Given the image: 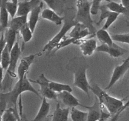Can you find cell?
I'll use <instances>...</instances> for the list:
<instances>
[{"mask_svg":"<svg viewBox=\"0 0 129 121\" xmlns=\"http://www.w3.org/2000/svg\"><path fill=\"white\" fill-rule=\"evenodd\" d=\"M30 79L27 77H25L23 79H18L15 85L11 90L3 93L1 92L0 95V107H1V115L8 108H12L17 111L16 109V102L18 98L23 93L25 92H30L40 97L39 91L35 89L31 85Z\"/></svg>","mask_w":129,"mask_h":121,"instance_id":"6da1fadb","label":"cell"},{"mask_svg":"<svg viewBox=\"0 0 129 121\" xmlns=\"http://www.w3.org/2000/svg\"><path fill=\"white\" fill-rule=\"evenodd\" d=\"M90 90L95 95L100 103L107 108L108 113L111 115L116 114L120 110H123L127 108L126 105L123 103V100L113 97L107 93L106 90L102 89L97 84L91 86Z\"/></svg>","mask_w":129,"mask_h":121,"instance_id":"7a4b0ae2","label":"cell"},{"mask_svg":"<svg viewBox=\"0 0 129 121\" xmlns=\"http://www.w3.org/2000/svg\"><path fill=\"white\" fill-rule=\"evenodd\" d=\"M77 12L75 20L78 23L83 24L89 30L91 35H96V30L93 25L91 18V5L88 0H78L76 2Z\"/></svg>","mask_w":129,"mask_h":121,"instance_id":"3957f363","label":"cell"},{"mask_svg":"<svg viewBox=\"0 0 129 121\" xmlns=\"http://www.w3.org/2000/svg\"><path fill=\"white\" fill-rule=\"evenodd\" d=\"M20 55H21V49H20L18 42H16L11 51V59H10L9 68L6 71L5 77L1 81V84H1V89L4 87L5 90L7 88L11 87V84H12L10 83V81L12 82L11 79L18 76V75H16L15 73V69H16L17 63L18 61Z\"/></svg>","mask_w":129,"mask_h":121,"instance_id":"277c9868","label":"cell"},{"mask_svg":"<svg viewBox=\"0 0 129 121\" xmlns=\"http://www.w3.org/2000/svg\"><path fill=\"white\" fill-rule=\"evenodd\" d=\"M78 23V22L75 20L74 17L66 18L65 16L62 26L60 31L51 40H49L47 44L44 45L42 51H51L52 50L56 48V47L60 43V42L65 38L66 35L68 32V31L73 28Z\"/></svg>","mask_w":129,"mask_h":121,"instance_id":"5b68a950","label":"cell"},{"mask_svg":"<svg viewBox=\"0 0 129 121\" xmlns=\"http://www.w3.org/2000/svg\"><path fill=\"white\" fill-rule=\"evenodd\" d=\"M30 79V81L31 83H36L40 85V89H39V93L40 95L42 96L44 98H47L49 100H57L58 95L56 92L53 91L49 86V79L46 78L44 74H41L39 76V78L36 80H32Z\"/></svg>","mask_w":129,"mask_h":121,"instance_id":"8992f818","label":"cell"},{"mask_svg":"<svg viewBox=\"0 0 129 121\" xmlns=\"http://www.w3.org/2000/svg\"><path fill=\"white\" fill-rule=\"evenodd\" d=\"M74 84L89 97L91 86L87 78L86 67H81L76 71L74 74Z\"/></svg>","mask_w":129,"mask_h":121,"instance_id":"52a82bcc","label":"cell"},{"mask_svg":"<svg viewBox=\"0 0 129 121\" xmlns=\"http://www.w3.org/2000/svg\"><path fill=\"white\" fill-rule=\"evenodd\" d=\"M128 69L129 57L126 59L122 64L117 66L115 68L113 73H112V77H111L110 81L107 86L105 88V90H108V89L112 88L113 86L124 76V74L127 73Z\"/></svg>","mask_w":129,"mask_h":121,"instance_id":"ba28073f","label":"cell"},{"mask_svg":"<svg viewBox=\"0 0 129 121\" xmlns=\"http://www.w3.org/2000/svg\"><path fill=\"white\" fill-rule=\"evenodd\" d=\"M58 98H59V99L62 101V102L65 105L68 106V107L73 108V107L81 106V107H83L84 108H87V109L89 108V106H86L81 104L78 100V98L72 94L71 92L64 91V92H61V93H59Z\"/></svg>","mask_w":129,"mask_h":121,"instance_id":"9c48e42d","label":"cell"},{"mask_svg":"<svg viewBox=\"0 0 129 121\" xmlns=\"http://www.w3.org/2000/svg\"><path fill=\"white\" fill-rule=\"evenodd\" d=\"M96 52H105L109 54L113 57H119L127 52V50L117 45L116 46H109L107 44H102L96 48Z\"/></svg>","mask_w":129,"mask_h":121,"instance_id":"30bf717a","label":"cell"},{"mask_svg":"<svg viewBox=\"0 0 129 121\" xmlns=\"http://www.w3.org/2000/svg\"><path fill=\"white\" fill-rule=\"evenodd\" d=\"M41 3L40 0H30L19 2L16 16H28L30 12L35 8L40 5Z\"/></svg>","mask_w":129,"mask_h":121,"instance_id":"8fae6325","label":"cell"},{"mask_svg":"<svg viewBox=\"0 0 129 121\" xmlns=\"http://www.w3.org/2000/svg\"><path fill=\"white\" fill-rule=\"evenodd\" d=\"M35 57V55L31 54V55H29L22 58L20 60V64H19L17 69V75L19 79H23L26 76V73H27L30 66L34 62Z\"/></svg>","mask_w":129,"mask_h":121,"instance_id":"7c38bea8","label":"cell"},{"mask_svg":"<svg viewBox=\"0 0 129 121\" xmlns=\"http://www.w3.org/2000/svg\"><path fill=\"white\" fill-rule=\"evenodd\" d=\"M79 47L84 55L90 56L96 51L97 48V42L94 38L83 40L81 39L79 41Z\"/></svg>","mask_w":129,"mask_h":121,"instance_id":"4fadbf2b","label":"cell"},{"mask_svg":"<svg viewBox=\"0 0 129 121\" xmlns=\"http://www.w3.org/2000/svg\"><path fill=\"white\" fill-rule=\"evenodd\" d=\"M103 107L100 103L98 98L96 97L95 101L93 106H89L88 108V121H98L102 117Z\"/></svg>","mask_w":129,"mask_h":121,"instance_id":"5bb4252c","label":"cell"},{"mask_svg":"<svg viewBox=\"0 0 129 121\" xmlns=\"http://www.w3.org/2000/svg\"><path fill=\"white\" fill-rule=\"evenodd\" d=\"M41 16L45 20H49L59 26L63 24L65 16H61L50 8H45L41 12Z\"/></svg>","mask_w":129,"mask_h":121,"instance_id":"9a60e30c","label":"cell"},{"mask_svg":"<svg viewBox=\"0 0 129 121\" xmlns=\"http://www.w3.org/2000/svg\"><path fill=\"white\" fill-rule=\"evenodd\" d=\"M89 35H91L89 29L81 23H78L69 34V37L76 38L78 40L83 39Z\"/></svg>","mask_w":129,"mask_h":121,"instance_id":"2e32d148","label":"cell"},{"mask_svg":"<svg viewBox=\"0 0 129 121\" xmlns=\"http://www.w3.org/2000/svg\"><path fill=\"white\" fill-rule=\"evenodd\" d=\"M70 114L69 108H62L60 106V103L57 102L56 108L52 115V121H68L69 115Z\"/></svg>","mask_w":129,"mask_h":121,"instance_id":"e0dca14e","label":"cell"},{"mask_svg":"<svg viewBox=\"0 0 129 121\" xmlns=\"http://www.w3.org/2000/svg\"><path fill=\"white\" fill-rule=\"evenodd\" d=\"M8 0H1V7H0V24L1 30L3 32L4 30L9 27V13L6 7V4Z\"/></svg>","mask_w":129,"mask_h":121,"instance_id":"ac0fdd59","label":"cell"},{"mask_svg":"<svg viewBox=\"0 0 129 121\" xmlns=\"http://www.w3.org/2000/svg\"><path fill=\"white\" fill-rule=\"evenodd\" d=\"M50 109V103L47 101V98L43 97L42 102L40 108H39L36 116L31 121H43L49 114Z\"/></svg>","mask_w":129,"mask_h":121,"instance_id":"d6986e66","label":"cell"},{"mask_svg":"<svg viewBox=\"0 0 129 121\" xmlns=\"http://www.w3.org/2000/svg\"><path fill=\"white\" fill-rule=\"evenodd\" d=\"M28 16H16L10 21L9 27L15 30L18 34H20L21 28L28 23Z\"/></svg>","mask_w":129,"mask_h":121,"instance_id":"ffe728a7","label":"cell"},{"mask_svg":"<svg viewBox=\"0 0 129 121\" xmlns=\"http://www.w3.org/2000/svg\"><path fill=\"white\" fill-rule=\"evenodd\" d=\"M42 8V3H41L40 5L35 8L30 13V16H29V20L28 21V23L29 26H30V29H31V30L33 32H34V30H35V27H36L38 21H39Z\"/></svg>","mask_w":129,"mask_h":121,"instance_id":"44dd1931","label":"cell"},{"mask_svg":"<svg viewBox=\"0 0 129 121\" xmlns=\"http://www.w3.org/2000/svg\"><path fill=\"white\" fill-rule=\"evenodd\" d=\"M96 37L97 39L102 43V44H107L109 46H116L117 44L113 42V40L112 39L111 35H110L107 30H104L101 28L97 30L96 32Z\"/></svg>","mask_w":129,"mask_h":121,"instance_id":"7402d4cb","label":"cell"},{"mask_svg":"<svg viewBox=\"0 0 129 121\" xmlns=\"http://www.w3.org/2000/svg\"><path fill=\"white\" fill-rule=\"evenodd\" d=\"M46 3L49 8L61 15L64 11L65 3L63 0H43Z\"/></svg>","mask_w":129,"mask_h":121,"instance_id":"603a6c76","label":"cell"},{"mask_svg":"<svg viewBox=\"0 0 129 121\" xmlns=\"http://www.w3.org/2000/svg\"><path fill=\"white\" fill-rule=\"evenodd\" d=\"M17 34H18L13 29L10 28V27L6 28V30L5 31V37L6 42V45L10 52L11 51L15 43L16 42V39Z\"/></svg>","mask_w":129,"mask_h":121,"instance_id":"cb8c5ba5","label":"cell"},{"mask_svg":"<svg viewBox=\"0 0 129 121\" xmlns=\"http://www.w3.org/2000/svg\"><path fill=\"white\" fill-rule=\"evenodd\" d=\"M11 59V52L9 50L7 45L1 50V69L6 71L9 68Z\"/></svg>","mask_w":129,"mask_h":121,"instance_id":"d4e9b609","label":"cell"},{"mask_svg":"<svg viewBox=\"0 0 129 121\" xmlns=\"http://www.w3.org/2000/svg\"><path fill=\"white\" fill-rule=\"evenodd\" d=\"M1 121H21L18 111L12 108L6 109L1 115Z\"/></svg>","mask_w":129,"mask_h":121,"instance_id":"484cf974","label":"cell"},{"mask_svg":"<svg viewBox=\"0 0 129 121\" xmlns=\"http://www.w3.org/2000/svg\"><path fill=\"white\" fill-rule=\"evenodd\" d=\"M88 112L79 110L76 107H73L70 110L72 121H88Z\"/></svg>","mask_w":129,"mask_h":121,"instance_id":"4316f807","label":"cell"},{"mask_svg":"<svg viewBox=\"0 0 129 121\" xmlns=\"http://www.w3.org/2000/svg\"><path fill=\"white\" fill-rule=\"evenodd\" d=\"M49 86L53 91L55 92L56 93H61L64 91L69 92H73V89L69 84H63V83H57V82L49 80Z\"/></svg>","mask_w":129,"mask_h":121,"instance_id":"83f0119b","label":"cell"},{"mask_svg":"<svg viewBox=\"0 0 129 121\" xmlns=\"http://www.w3.org/2000/svg\"><path fill=\"white\" fill-rule=\"evenodd\" d=\"M107 8L110 10L112 12L117 13L120 14H127L129 9L127 8L125 6H123L122 3H118L112 1L108 3L107 5H105Z\"/></svg>","mask_w":129,"mask_h":121,"instance_id":"f1b7e54d","label":"cell"},{"mask_svg":"<svg viewBox=\"0 0 129 121\" xmlns=\"http://www.w3.org/2000/svg\"><path fill=\"white\" fill-rule=\"evenodd\" d=\"M33 32L30 29L28 23H26L21 28L20 31V34L22 37L24 43H27L31 40L33 37Z\"/></svg>","mask_w":129,"mask_h":121,"instance_id":"f546056e","label":"cell"},{"mask_svg":"<svg viewBox=\"0 0 129 121\" xmlns=\"http://www.w3.org/2000/svg\"><path fill=\"white\" fill-rule=\"evenodd\" d=\"M79 40H78L76 38L70 37L69 39H65L64 38L63 40H62L60 42V43L58 44L55 49H56V50H59V49H62V48L68 46L70 44H77V45H78Z\"/></svg>","mask_w":129,"mask_h":121,"instance_id":"4dcf8cb0","label":"cell"},{"mask_svg":"<svg viewBox=\"0 0 129 121\" xmlns=\"http://www.w3.org/2000/svg\"><path fill=\"white\" fill-rule=\"evenodd\" d=\"M6 7L11 18H15L16 16V13H17L18 4L15 3L12 1H8L6 4Z\"/></svg>","mask_w":129,"mask_h":121,"instance_id":"1f68e13d","label":"cell"},{"mask_svg":"<svg viewBox=\"0 0 129 121\" xmlns=\"http://www.w3.org/2000/svg\"><path fill=\"white\" fill-rule=\"evenodd\" d=\"M120 15L119 13H117L115 12H111V13L108 16V17L106 19V22L105 23L104 26H103L102 28L104 29V30H107L115 21L117 20V19L118 18V16Z\"/></svg>","mask_w":129,"mask_h":121,"instance_id":"d6a6232c","label":"cell"},{"mask_svg":"<svg viewBox=\"0 0 129 121\" xmlns=\"http://www.w3.org/2000/svg\"><path fill=\"white\" fill-rule=\"evenodd\" d=\"M113 41L123 43L129 45V34H112L111 35Z\"/></svg>","mask_w":129,"mask_h":121,"instance_id":"836d02e7","label":"cell"},{"mask_svg":"<svg viewBox=\"0 0 129 121\" xmlns=\"http://www.w3.org/2000/svg\"><path fill=\"white\" fill-rule=\"evenodd\" d=\"M103 1L109 3L110 2L111 0H93L92 1L91 6V13L92 15H96L98 14V11L100 10V4Z\"/></svg>","mask_w":129,"mask_h":121,"instance_id":"e575fe53","label":"cell"},{"mask_svg":"<svg viewBox=\"0 0 129 121\" xmlns=\"http://www.w3.org/2000/svg\"><path fill=\"white\" fill-rule=\"evenodd\" d=\"M101 11V15L100 17V20H98V21L97 22V25H99L100 23H101L103 20H104L105 19H107V18L108 17V15L111 13L112 11L110 10H108L107 8L106 5H103V6H101L100 10Z\"/></svg>","mask_w":129,"mask_h":121,"instance_id":"d590c367","label":"cell"},{"mask_svg":"<svg viewBox=\"0 0 129 121\" xmlns=\"http://www.w3.org/2000/svg\"><path fill=\"white\" fill-rule=\"evenodd\" d=\"M0 43H1V50H2L6 45V40H5V32H1Z\"/></svg>","mask_w":129,"mask_h":121,"instance_id":"8d00e7d4","label":"cell"},{"mask_svg":"<svg viewBox=\"0 0 129 121\" xmlns=\"http://www.w3.org/2000/svg\"><path fill=\"white\" fill-rule=\"evenodd\" d=\"M112 116V115H111L110 113H106V112H103H103H102V118H101L100 120H98V121H106L107 120H108V118H110Z\"/></svg>","mask_w":129,"mask_h":121,"instance_id":"74e56055","label":"cell"},{"mask_svg":"<svg viewBox=\"0 0 129 121\" xmlns=\"http://www.w3.org/2000/svg\"><path fill=\"white\" fill-rule=\"evenodd\" d=\"M122 111H123V110L119 111V112H117V113H116V114H115V115H112V117H110V118H109L108 120H106V121H116L117 120V118H118V116H119V115L120 114V113L122 112Z\"/></svg>","mask_w":129,"mask_h":121,"instance_id":"f35d334b","label":"cell"},{"mask_svg":"<svg viewBox=\"0 0 129 121\" xmlns=\"http://www.w3.org/2000/svg\"><path fill=\"white\" fill-rule=\"evenodd\" d=\"M121 1L123 6L129 9V0H121Z\"/></svg>","mask_w":129,"mask_h":121,"instance_id":"ab89813d","label":"cell"},{"mask_svg":"<svg viewBox=\"0 0 129 121\" xmlns=\"http://www.w3.org/2000/svg\"><path fill=\"white\" fill-rule=\"evenodd\" d=\"M19 0H11V1H12V2L15 3H16V4H18L19 3Z\"/></svg>","mask_w":129,"mask_h":121,"instance_id":"60d3db41","label":"cell"},{"mask_svg":"<svg viewBox=\"0 0 129 121\" xmlns=\"http://www.w3.org/2000/svg\"><path fill=\"white\" fill-rule=\"evenodd\" d=\"M125 105H127V107H128V106H129V101H128V102H127V103H126Z\"/></svg>","mask_w":129,"mask_h":121,"instance_id":"b9f144b4","label":"cell"},{"mask_svg":"<svg viewBox=\"0 0 129 121\" xmlns=\"http://www.w3.org/2000/svg\"><path fill=\"white\" fill-rule=\"evenodd\" d=\"M127 26H129V23H127Z\"/></svg>","mask_w":129,"mask_h":121,"instance_id":"7bdbcfd3","label":"cell"}]
</instances>
